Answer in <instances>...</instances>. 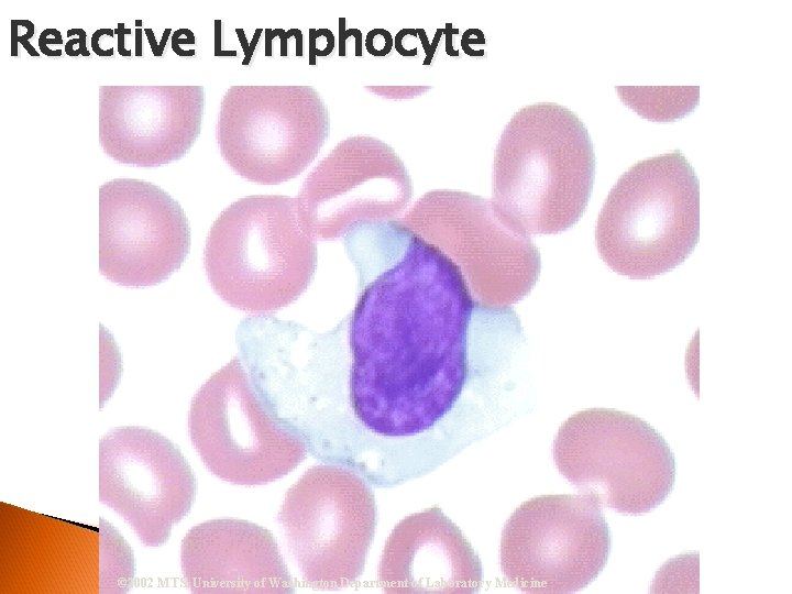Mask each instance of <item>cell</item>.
<instances>
[{
	"label": "cell",
	"mask_w": 792,
	"mask_h": 594,
	"mask_svg": "<svg viewBox=\"0 0 792 594\" xmlns=\"http://www.w3.org/2000/svg\"><path fill=\"white\" fill-rule=\"evenodd\" d=\"M343 245L358 275L345 468L394 486L517 416L525 336L512 307L479 304L460 268L399 219L359 223Z\"/></svg>",
	"instance_id": "1"
},
{
	"label": "cell",
	"mask_w": 792,
	"mask_h": 594,
	"mask_svg": "<svg viewBox=\"0 0 792 594\" xmlns=\"http://www.w3.org/2000/svg\"><path fill=\"white\" fill-rule=\"evenodd\" d=\"M594 178V146L583 121L559 103H532L515 112L498 139L492 201L514 231L557 234L583 216Z\"/></svg>",
	"instance_id": "2"
},
{
	"label": "cell",
	"mask_w": 792,
	"mask_h": 594,
	"mask_svg": "<svg viewBox=\"0 0 792 594\" xmlns=\"http://www.w3.org/2000/svg\"><path fill=\"white\" fill-rule=\"evenodd\" d=\"M317 252L300 226L295 197L251 195L233 201L211 224L204 266L228 305L252 316L273 315L307 290Z\"/></svg>",
	"instance_id": "3"
},
{
	"label": "cell",
	"mask_w": 792,
	"mask_h": 594,
	"mask_svg": "<svg viewBox=\"0 0 792 594\" xmlns=\"http://www.w3.org/2000/svg\"><path fill=\"white\" fill-rule=\"evenodd\" d=\"M698 237V179L679 151L642 160L622 174L595 227L604 263L631 279L673 270L690 255Z\"/></svg>",
	"instance_id": "4"
},
{
	"label": "cell",
	"mask_w": 792,
	"mask_h": 594,
	"mask_svg": "<svg viewBox=\"0 0 792 594\" xmlns=\"http://www.w3.org/2000/svg\"><path fill=\"white\" fill-rule=\"evenodd\" d=\"M559 472L601 507L640 515L671 493L675 459L664 438L634 415L607 408L579 411L553 441Z\"/></svg>",
	"instance_id": "5"
},
{
	"label": "cell",
	"mask_w": 792,
	"mask_h": 594,
	"mask_svg": "<svg viewBox=\"0 0 792 594\" xmlns=\"http://www.w3.org/2000/svg\"><path fill=\"white\" fill-rule=\"evenodd\" d=\"M329 133L328 107L306 85L231 86L216 124L223 161L258 185L296 178L316 160Z\"/></svg>",
	"instance_id": "6"
},
{
	"label": "cell",
	"mask_w": 792,
	"mask_h": 594,
	"mask_svg": "<svg viewBox=\"0 0 792 594\" xmlns=\"http://www.w3.org/2000/svg\"><path fill=\"white\" fill-rule=\"evenodd\" d=\"M399 220L460 268L473 298L483 306L510 307L538 280V248L530 237L503 221L492 199L435 189L421 196Z\"/></svg>",
	"instance_id": "7"
},
{
	"label": "cell",
	"mask_w": 792,
	"mask_h": 594,
	"mask_svg": "<svg viewBox=\"0 0 792 594\" xmlns=\"http://www.w3.org/2000/svg\"><path fill=\"white\" fill-rule=\"evenodd\" d=\"M376 517L367 481L327 463L311 466L289 487L277 520L305 582L339 590L361 576Z\"/></svg>",
	"instance_id": "8"
},
{
	"label": "cell",
	"mask_w": 792,
	"mask_h": 594,
	"mask_svg": "<svg viewBox=\"0 0 792 594\" xmlns=\"http://www.w3.org/2000/svg\"><path fill=\"white\" fill-rule=\"evenodd\" d=\"M610 547L595 499L541 495L522 503L506 521L499 561L507 581L525 593H574L598 576Z\"/></svg>",
	"instance_id": "9"
},
{
	"label": "cell",
	"mask_w": 792,
	"mask_h": 594,
	"mask_svg": "<svg viewBox=\"0 0 792 594\" xmlns=\"http://www.w3.org/2000/svg\"><path fill=\"white\" fill-rule=\"evenodd\" d=\"M188 432L206 468L237 485L274 482L307 455L305 443L266 411L239 356L195 394Z\"/></svg>",
	"instance_id": "10"
},
{
	"label": "cell",
	"mask_w": 792,
	"mask_h": 594,
	"mask_svg": "<svg viewBox=\"0 0 792 594\" xmlns=\"http://www.w3.org/2000/svg\"><path fill=\"white\" fill-rule=\"evenodd\" d=\"M411 197V178L394 148L353 135L317 163L295 198L302 230L315 241H332L359 223L400 219Z\"/></svg>",
	"instance_id": "11"
},
{
	"label": "cell",
	"mask_w": 792,
	"mask_h": 594,
	"mask_svg": "<svg viewBox=\"0 0 792 594\" xmlns=\"http://www.w3.org/2000/svg\"><path fill=\"white\" fill-rule=\"evenodd\" d=\"M196 476L179 448L144 427L108 431L99 441V499L146 547L167 542L195 502Z\"/></svg>",
	"instance_id": "12"
},
{
	"label": "cell",
	"mask_w": 792,
	"mask_h": 594,
	"mask_svg": "<svg viewBox=\"0 0 792 594\" xmlns=\"http://www.w3.org/2000/svg\"><path fill=\"white\" fill-rule=\"evenodd\" d=\"M190 250L184 209L167 191L141 179L116 178L99 188V270L111 283L148 287L180 268Z\"/></svg>",
	"instance_id": "13"
},
{
	"label": "cell",
	"mask_w": 792,
	"mask_h": 594,
	"mask_svg": "<svg viewBox=\"0 0 792 594\" xmlns=\"http://www.w3.org/2000/svg\"><path fill=\"white\" fill-rule=\"evenodd\" d=\"M204 86H101L99 143L114 162L157 167L183 158L197 141Z\"/></svg>",
	"instance_id": "14"
},
{
	"label": "cell",
	"mask_w": 792,
	"mask_h": 594,
	"mask_svg": "<svg viewBox=\"0 0 792 594\" xmlns=\"http://www.w3.org/2000/svg\"><path fill=\"white\" fill-rule=\"evenodd\" d=\"M184 581L193 593H292L294 583L276 540L242 519L204 521L184 537Z\"/></svg>",
	"instance_id": "15"
},
{
	"label": "cell",
	"mask_w": 792,
	"mask_h": 594,
	"mask_svg": "<svg viewBox=\"0 0 792 594\" xmlns=\"http://www.w3.org/2000/svg\"><path fill=\"white\" fill-rule=\"evenodd\" d=\"M386 593L470 594L482 565L461 530L439 507L413 514L391 532L378 565Z\"/></svg>",
	"instance_id": "16"
},
{
	"label": "cell",
	"mask_w": 792,
	"mask_h": 594,
	"mask_svg": "<svg viewBox=\"0 0 792 594\" xmlns=\"http://www.w3.org/2000/svg\"><path fill=\"white\" fill-rule=\"evenodd\" d=\"M61 43H62V36H61L59 32L55 29H47V30L43 31L40 36V40H38L40 48L44 54H47L48 44H61Z\"/></svg>",
	"instance_id": "17"
}]
</instances>
